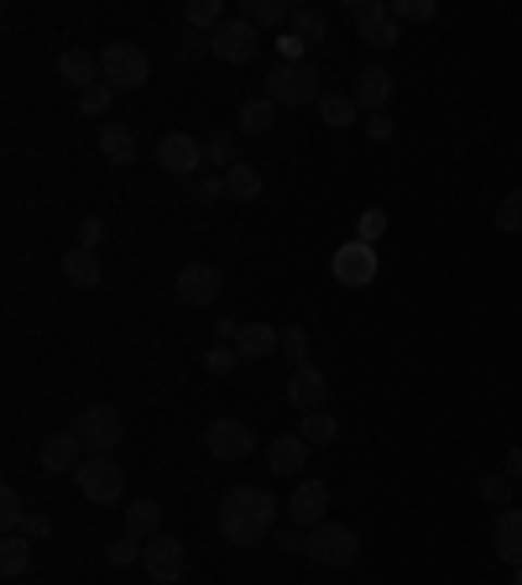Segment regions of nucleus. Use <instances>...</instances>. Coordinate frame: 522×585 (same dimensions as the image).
Returning a JSON list of instances; mask_svg holds the SVG:
<instances>
[{
    "mask_svg": "<svg viewBox=\"0 0 522 585\" xmlns=\"http://www.w3.org/2000/svg\"><path fill=\"white\" fill-rule=\"evenodd\" d=\"M58 79L74 84V89H89V84H104L100 74V53H84V48H69L58 58Z\"/></svg>",
    "mask_w": 522,
    "mask_h": 585,
    "instance_id": "obj_21",
    "label": "nucleus"
},
{
    "mask_svg": "<svg viewBox=\"0 0 522 585\" xmlns=\"http://www.w3.org/2000/svg\"><path fill=\"white\" fill-rule=\"evenodd\" d=\"M277 53H283V63H309V42H303V37H293V32H283V37H277Z\"/></svg>",
    "mask_w": 522,
    "mask_h": 585,
    "instance_id": "obj_46",
    "label": "nucleus"
},
{
    "mask_svg": "<svg viewBox=\"0 0 522 585\" xmlns=\"http://www.w3.org/2000/svg\"><path fill=\"white\" fill-rule=\"evenodd\" d=\"M350 95H356V105H361L365 115H382L387 100H391V74L382 69V63H371V69L356 74V89H350Z\"/></svg>",
    "mask_w": 522,
    "mask_h": 585,
    "instance_id": "obj_19",
    "label": "nucleus"
},
{
    "mask_svg": "<svg viewBox=\"0 0 522 585\" xmlns=\"http://www.w3.org/2000/svg\"><path fill=\"white\" fill-rule=\"evenodd\" d=\"M100 152L115 162V167H130V162H136V152H141V141H136V132H130V126L110 121V126H100Z\"/></svg>",
    "mask_w": 522,
    "mask_h": 585,
    "instance_id": "obj_23",
    "label": "nucleus"
},
{
    "mask_svg": "<svg viewBox=\"0 0 522 585\" xmlns=\"http://www.w3.org/2000/svg\"><path fill=\"white\" fill-rule=\"evenodd\" d=\"M173 292H178V303H188V309H214L220 292H225V277H220L214 262H188L173 277Z\"/></svg>",
    "mask_w": 522,
    "mask_h": 585,
    "instance_id": "obj_10",
    "label": "nucleus"
},
{
    "mask_svg": "<svg viewBox=\"0 0 522 585\" xmlns=\"http://www.w3.org/2000/svg\"><path fill=\"white\" fill-rule=\"evenodd\" d=\"M298 439H303L309 450H319V445H335V439H339V419L330 413V408H319V413H303V424H298Z\"/></svg>",
    "mask_w": 522,
    "mask_h": 585,
    "instance_id": "obj_29",
    "label": "nucleus"
},
{
    "mask_svg": "<svg viewBox=\"0 0 522 585\" xmlns=\"http://www.w3.org/2000/svg\"><path fill=\"white\" fill-rule=\"evenodd\" d=\"M319 121H324L330 132H350V126L361 121L356 95H330V89H324V100H319Z\"/></svg>",
    "mask_w": 522,
    "mask_h": 585,
    "instance_id": "obj_25",
    "label": "nucleus"
},
{
    "mask_svg": "<svg viewBox=\"0 0 522 585\" xmlns=\"http://www.w3.org/2000/svg\"><path fill=\"white\" fill-rule=\"evenodd\" d=\"M266 471L283 476V481H303V471H309V445H303L298 434L272 439V445H266Z\"/></svg>",
    "mask_w": 522,
    "mask_h": 585,
    "instance_id": "obj_16",
    "label": "nucleus"
},
{
    "mask_svg": "<svg viewBox=\"0 0 522 585\" xmlns=\"http://www.w3.org/2000/svg\"><path fill=\"white\" fill-rule=\"evenodd\" d=\"M261 48V32L246 22V16H225L220 27L209 32V53L220 63H251Z\"/></svg>",
    "mask_w": 522,
    "mask_h": 585,
    "instance_id": "obj_9",
    "label": "nucleus"
},
{
    "mask_svg": "<svg viewBox=\"0 0 522 585\" xmlns=\"http://www.w3.org/2000/svg\"><path fill=\"white\" fill-rule=\"evenodd\" d=\"M475 497H481V502H496V507H512V476H507V471L481 476L475 481Z\"/></svg>",
    "mask_w": 522,
    "mask_h": 585,
    "instance_id": "obj_39",
    "label": "nucleus"
},
{
    "mask_svg": "<svg viewBox=\"0 0 522 585\" xmlns=\"http://www.w3.org/2000/svg\"><path fill=\"white\" fill-rule=\"evenodd\" d=\"M84 455H89V450H84V439L69 428V434H52V439H42L37 460H42V471L63 476V471H78V465H84Z\"/></svg>",
    "mask_w": 522,
    "mask_h": 585,
    "instance_id": "obj_17",
    "label": "nucleus"
},
{
    "mask_svg": "<svg viewBox=\"0 0 522 585\" xmlns=\"http://www.w3.org/2000/svg\"><path fill=\"white\" fill-rule=\"evenodd\" d=\"M496 559L501 564H512V570H522V507H501L496 512Z\"/></svg>",
    "mask_w": 522,
    "mask_h": 585,
    "instance_id": "obj_20",
    "label": "nucleus"
},
{
    "mask_svg": "<svg viewBox=\"0 0 522 585\" xmlns=\"http://www.w3.org/2000/svg\"><path fill=\"white\" fill-rule=\"evenodd\" d=\"M100 74L110 89H141V84L152 79V58H147V48L141 42H110L100 53Z\"/></svg>",
    "mask_w": 522,
    "mask_h": 585,
    "instance_id": "obj_5",
    "label": "nucleus"
},
{
    "mask_svg": "<svg viewBox=\"0 0 522 585\" xmlns=\"http://www.w3.org/2000/svg\"><path fill=\"white\" fill-rule=\"evenodd\" d=\"M391 132H397V126H391L387 110H382V115H365V136H371V141H391Z\"/></svg>",
    "mask_w": 522,
    "mask_h": 585,
    "instance_id": "obj_47",
    "label": "nucleus"
},
{
    "mask_svg": "<svg viewBox=\"0 0 522 585\" xmlns=\"http://www.w3.org/2000/svg\"><path fill=\"white\" fill-rule=\"evenodd\" d=\"M141 555H147V544L141 538H130V533H121L110 549H104V559L115 564V570H130V564H141Z\"/></svg>",
    "mask_w": 522,
    "mask_h": 585,
    "instance_id": "obj_40",
    "label": "nucleus"
},
{
    "mask_svg": "<svg viewBox=\"0 0 522 585\" xmlns=\"http://www.w3.org/2000/svg\"><path fill=\"white\" fill-rule=\"evenodd\" d=\"M387 11L397 27H418V22H434L439 16V0H387Z\"/></svg>",
    "mask_w": 522,
    "mask_h": 585,
    "instance_id": "obj_34",
    "label": "nucleus"
},
{
    "mask_svg": "<svg viewBox=\"0 0 522 585\" xmlns=\"http://www.w3.org/2000/svg\"><path fill=\"white\" fill-rule=\"evenodd\" d=\"M512 585H522V570H512Z\"/></svg>",
    "mask_w": 522,
    "mask_h": 585,
    "instance_id": "obj_51",
    "label": "nucleus"
},
{
    "mask_svg": "<svg viewBox=\"0 0 522 585\" xmlns=\"http://www.w3.org/2000/svg\"><path fill=\"white\" fill-rule=\"evenodd\" d=\"M100 240H104V220L89 214V220L78 225V246H84V251H100Z\"/></svg>",
    "mask_w": 522,
    "mask_h": 585,
    "instance_id": "obj_45",
    "label": "nucleus"
},
{
    "mask_svg": "<svg viewBox=\"0 0 522 585\" xmlns=\"http://www.w3.org/2000/svg\"><path fill=\"white\" fill-rule=\"evenodd\" d=\"M225 188H231V199L251 204V199H261V194H266V178H261L251 162H235L231 173H225Z\"/></svg>",
    "mask_w": 522,
    "mask_h": 585,
    "instance_id": "obj_31",
    "label": "nucleus"
},
{
    "mask_svg": "<svg viewBox=\"0 0 522 585\" xmlns=\"http://www.w3.org/2000/svg\"><path fill=\"white\" fill-rule=\"evenodd\" d=\"M287 32H293V37H303L309 48H319V42H330V11H324V5H293Z\"/></svg>",
    "mask_w": 522,
    "mask_h": 585,
    "instance_id": "obj_24",
    "label": "nucleus"
},
{
    "mask_svg": "<svg viewBox=\"0 0 522 585\" xmlns=\"http://www.w3.org/2000/svg\"><path fill=\"white\" fill-rule=\"evenodd\" d=\"M287 408H293V413H319V408H330V376L319 372L313 361L287 376Z\"/></svg>",
    "mask_w": 522,
    "mask_h": 585,
    "instance_id": "obj_13",
    "label": "nucleus"
},
{
    "mask_svg": "<svg viewBox=\"0 0 522 585\" xmlns=\"http://www.w3.org/2000/svg\"><path fill=\"white\" fill-rule=\"evenodd\" d=\"M225 16H231L225 0H188V5H183V27L188 32H214Z\"/></svg>",
    "mask_w": 522,
    "mask_h": 585,
    "instance_id": "obj_33",
    "label": "nucleus"
},
{
    "mask_svg": "<svg viewBox=\"0 0 522 585\" xmlns=\"http://www.w3.org/2000/svg\"><path fill=\"white\" fill-rule=\"evenodd\" d=\"M141 570H147L157 585H178L183 570H188V544H183V538H173V533H157V538H147Z\"/></svg>",
    "mask_w": 522,
    "mask_h": 585,
    "instance_id": "obj_11",
    "label": "nucleus"
},
{
    "mask_svg": "<svg viewBox=\"0 0 522 585\" xmlns=\"http://www.w3.org/2000/svg\"><path fill=\"white\" fill-rule=\"evenodd\" d=\"M74 434L84 439V450L89 455H110L121 439H126V424H121V413H115L110 402H89V408L74 419Z\"/></svg>",
    "mask_w": 522,
    "mask_h": 585,
    "instance_id": "obj_7",
    "label": "nucleus"
},
{
    "mask_svg": "<svg viewBox=\"0 0 522 585\" xmlns=\"http://www.w3.org/2000/svg\"><path fill=\"white\" fill-rule=\"evenodd\" d=\"M26 538H32V544H37V538H48V533H52V518H48V512H32V518H26Z\"/></svg>",
    "mask_w": 522,
    "mask_h": 585,
    "instance_id": "obj_48",
    "label": "nucleus"
},
{
    "mask_svg": "<svg viewBox=\"0 0 522 585\" xmlns=\"http://www.w3.org/2000/svg\"><path fill=\"white\" fill-rule=\"evenodd\" d=\"M266 100L277 110H303L324 100V74L313 63H277L266 74Z\"/></svg>",
    "mask_w": 522,
    "mask_h": 585,
    "instance_id": "obj_2",
    "label": "nucleus"
},
{
    "mask_svg": "<svg viewBox=\"0 0 522 585\" xmlns=\"http://www.w3.org/2000/svg\"><path fill=\"white\" fill-rule=\"evenodd\" d=\"M157 167H167L173 178H188V173H199V167H209L204 162V141L188 132H167L162 141H157Z\"/></svg>",
    "mask_w": 522,
    "mask_h": 585,
    "instance_id": "obj_12",
    "label": "nucleus"
},
{
    "mask_svg": "<svg viewBox=\"0 0 522 585\" xmlns=\"http://www.w3.org/2000/svg\"><path fill=\"white\" fill-rule=\"evenodd\" d=\"M324 512H330V486L303 476L298 486H293V497H287V518H293L298 528H319V523H330Z\"/></svg>",
    "mask_w": 522,
    "mask_h": 585,
    "instance_id": "obj_14",
    "label": "nucleus"
},
{
    "mask_svg": "<svg viewBox=\"0 0 522 585\" xmlns=\"http://www.w3.org/2000/svg\"><path fill=\"white\" fill-rule=\"evenodd\" d=\"M356 37H361L365 48H397V42H402V27L391 22L387 5L365 0L361 11H356Z\"/></svg>",
    "mask_w": 522,
    "mask_h": 585,
    "instance_id": "obj_15",
    "label": "nucleus"
},
{
    "mask_svg": "<svg viewBox=\"0 0 522 585\" xmlns=\"http://www.w3.org/2000/svg\"><path fill=\"white\" fill-rule=\"evenodd\" d=\"M356 555H361V533L345 523H319L303 544V559L319 570H345V564H356Z\"/></svg>",
    "mask_w": 522,
    "mask_h": 585,
    "instance_id": "obj_3",
    "label": "nucleus"
},
{
    "mask_svg": "<svg viewBox=\"0 0 522 585\" xmlns=\"http://www.w3.org/2000/svg\"><path fill=\"white\" fill-rule=\"evenodd\" d=\"M63 277H69L78 292H95V288L104 283V266H100V257H95V251L74 246V251L63 257Z\"/></svg>",
    "mask_w": 522,
    "mask_h": 585,
    "instance_id": "obj_22",
    "label": "nucleus"
},
{
    "mask_svg": "<svg viewBox=\"0 0 522 585\" xmlns=\"http://www.w3.org/2000/svg\"><path fill=\"white\" fill-rule=\"evenodd\" d=\"M199 445H204L209 460H251L257 434L240 424V419H209L204 434H199Z\"/></svg>",
    "mask_w": 522,
    "mask_h": 585,
    "instance_id": "obj_8",
    "label": "nucleus"
},
{
    "mask_svg": "<svg viewBox=\"0 0 522 585\" xmlns=\"http://www.w3.org/2000/svg\"><path fill=\"white\" fill-rule=\"evenodd\" d=\"M231 346L240 350V361H266V356H277V350H283V329H277V324H261V320L240 324Z\"/></svg>",
    "mask_w": 522,
    "mask_h": 585,
    "instance_id": "obj_18",
    "label": "nucleus"
},
{
    "mask_svg": "<svg viewBox=\"0 0 522 585\" xmlns=\"http://www.w3.org/2000/svg\"><path fill=\"white\" fill-rule=\"evenodd\" d=\"M74 481H78V497L95 502V507H115L126 497V471H121L110 455H89L74 471Z\"/></svg>",
    "mask_w": 522,
    "mask_h": 585,
    "instance_id": "obj_4",
    "label": "nucleus"
},
{
    "mask_svg": "<svg viewBox=\"0 0 522 585\" xmlns=\"http://www.w3.org/2000/svg\"><path fill=\"white\" fill-rule=\"evenodd\" d=\"M235 126H240V136H266L272 126H277V105H272L266 95H257V100H246V105H240Z\"/></svg>",
    "mask_w": 522,
    "mask_h": 585,
    "instance_id": "obj_27",
    "label": "nucleus"
},
{
    "mask_svg": "<svg viewBox=\"0 0 522 585\" xmlns=\"http://www.w3.org/2000/svg\"><path fill=\"white\" fill-rule=\"evenodd\" d=\"M235 329H240V324H235V320H214V335H220L225 346H231V340H235Z\"/></svg>",
    "mask_w": 522,
    "mask_h": 585,
    "instance_id": "obj_50",
    "label": "nucleus"
},
{
    "mask_svg": "<svg viewBox=\"0 0 522 585\" xmlns=\"http://www.w3.org/2000/svg\"><path fill=\"white\" fill-rule=\"evenodd\" d=\"M157 523H162V502L157 497H141V502H126V533L130 538H157Z\"/></svg>",
    "mask_w": 522,
    "mask_h": 585,
    "instance_id": "obj_28",
    "label": "nucleus"
},
{
    "mask_svg": "<svg viewBox=\"0 0 522 585\" xmlns=\"http://www.w3.org/2000/svg\"><path fill=\"white\" fill-rule=\"evenodd\" d=\"M330 277H335L339 288H371V283L382 277L376 246H365V240H345V246H335V257H330Z\"/></svg>",
    "mask_w": 522,
    "mask_h": 585,
    "instance_id": "obj_6",
    "label": "nucleus"
},
{
    "mask_svg": "<svg viewBox=\"0 0 522 585\" xmlns=\"http://www.w3.org/2000/svg\"><path fill=\"white\" fill-rule=\"evenodd\" d=\"M26 570H32V538H26V533H5V538H0V575L16 581Z\"/></svg>",
    "mask_w": 522,
    "mask_h": 585,
    "instance_id": "obj_26",
    "label": "nucleus"
},
{
    "mask_svg": "<svg viewBox=\"0 0 522 585\" xmlns=\"http://www.w3.org/2000/svg\"><path fill=\"white\" fill-rule=\"evenodd\" d=\"M496 231L501 236H522V188H512V194H501V204H496Z\"/></svg>",
    "mask_w": 522,
    "mask_h": 585,
    "instance_id": "obj_37",
    "label": "nucleus"
},
{
    "mask_svg": "<svg viewBox=\"0 0 522 585\" xmlns=\"http://www.w3.org/2000/svg\"><path fill=\"white\" fill-rule=\"evenodd\" d=\"M272 523H277V497L261 491V486H231V491L220 497V507H214V528H220V538L235 544V549L261 544V538L272 533Z\"/></svg>",
    "mask_w": 522,
    "mask_h": 585,
    "instance_id": "obj_1",
    "label": "nucleus"
},
{
    "mask_svg": "<svg viewBox=\"0 0 522 585\" xmlns=\"http://www.w3.org/2000/svg\"><path fill=\"white\" fill-rule=\"evenodd\" d=\"M240 16L251 22V27H283V22H293V5H283V0H240Z\"/></svg>",
    "mask_w": 522,
    "mask_h": 585,
    "instance_id": "obj_32",
    "label": "nucleus"
},
{
    "mask_svg": "<svg viewBox=\"0 0 522 585\" xmlns=\"http://www.w3.org/2000/svg\"><path fill=\"white\" fill-rule=\"evenodd\" d=\"M26 518H32V512H26L22 491H16V486H0V528H5V533H22Z\"/></svg>",
    "mask_w": 522,
    "mask_h": 585,
    "instance_id": "obj_35",
    "label": "nucleus"
},
{
    "mask_svg": "<svg viewBox=\"0 0 522 585\" xmlns=\"http://www.w3.org/2000/svg\"><path fill=\"white\" fill-rule=\"evenodd\" d=\"M204 53H209V32H183L178 37V63H194Z\"/></svg>",
    "mask_w": 522,
    "mask_h": 585,
    "instance_id": "obj_44",
    "label": "nucleus"
},
{
    "mask_svg": "<svg viewBox=\"0 0 522 585\" xmlns=\"http://www.w3.org/2000/svg\"><path fill=\"white\" fill-rule=\"evenodd\" d=\"M283 356L293 361V372H298V366H309L313 340H309V329H303V324H283Z\"/></svg>",
    "mask_w": 522,
    "mask_h": 585,
    "instance_id": "obj_36",
    "label": "nucleus"
},
{
    "mask_svg": "<svg viewBox=\"0 0 522 585\" xmlns=\"http://www.w3.org/2000/svg\"><path fill=\"white\" fill-rule=\"evenodd\" d=\"M225 194H231V188H225V173H209V178H199V184L188 188V204H194V210H214Z\"/></svg>",
    "mask_w": 522,
    "mask_h": 585,
    "instance_id": "obj_38",
    "label": "nucleus"
},
{
    "mask_svg": "<svg viewBox=\"0 0 522 585\" xmlns=\"http://www.w3.org/2000/svg\"><path fill=\"white\" fill-rule=\"evenodd\" d=\"M387 231H391L387 210H361V220H356V240H365V246H376Z\"/></svg>",
    "mask_w": 522,
    "mask_h": 585,
    "instance_id": "obj_41",
    "label": "nucleus"
},
{
    "mask_svg": "<svg viewBox=\"0 0 522 585\" xmlns=\"http://www.w3.org/2000/svg\"><path fill=\"white\" fill-rule=\"evenodd\" d=\"M204 162L214 173H231L235 162H240V147H235V126H220V132L204 141Z\"/></svg>",
    "mask_w": 522,
    "mask_h": 585,
    "instance_id": "obj_30",
    "label": "nucleus"
},
{
    "mask_svg": "<svg viewBox=\"0 0 522 585\" xmlns=\"http://www.w3.org/2000/svg\"><path fill=\"white\" fill-rule=\"evenodd\" d=\"M235 366H240V350H235V346L204 350V372H209V376H231Z\"/></svg>",
    "mask_w": 522,
    "mask_h": 585,
    "instance_id": "obj_43",
    "label": "nucleus"
},
{
    "mask_svg": "<svg viewBox=\"0 0 522 585\" xmlns=\"http://www.w3.org/2000/svg\"><path fill=\"white\" fill-rule=\"evenodd\" d=\"M110 100H115V89H110V84H89V89H78V110H84V115H104Z\"/></svg>",
    "mask_w": 522,
    "mask_h": 585,
    "instance_id": "obj_42",
    "label": "nucleus"
},
{
    "mask_svg": "<svg viewBox=\"0 0 522 585\" xmlns=\"http://www.w3.org/2000/svg\"><path fill=\"white\" fill-rule=\"evenodd\" d=\"M501 471H507L512 481H522V445H512V450H507V465H501Z\"/></svg>",
    "mask_w": 522,
    "mask_h": 585,
    "instance_id": "obj_49",
    "label": "nucleus"
}]
</instances>
